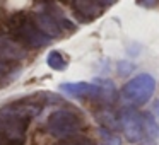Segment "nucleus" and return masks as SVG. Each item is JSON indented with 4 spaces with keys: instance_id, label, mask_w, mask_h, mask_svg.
Returning <instances> with one entry per match:
<instances>
[{
    "instance_id": "12",
    "label": "nucleus",
    "mask_w": 159,
    "mask_h": 145,
    "mask_svg": "<svg viewBox=\"0 0 159 145\" xmlns=\"http://www.w3.org/2000/svg\"><path fill=\"white\" fill-rule=\"evenodd\" d=\"M99 135L103 137L104 145H121V142H120V138H118V135H115L113 131L106 130V128H99Z\"/></svg>"
},
{
    "instance_id": "8",
    "label": "nucleus",
    "mask_w": 159,
    "mask_h": 145,
    "mask_svg": "<svg viewBox=\"0 0 159 145\" xmlns=\"http://www.w3.org/2000/svg\"><path fill=\"white\" fill-rule=\"evenodd\" d=\"M24 56H26V51L21 43H17L12 36H7V34L0 36V58L12 65L16 62H22Z\"/></svg>"
},
{
    "instance_id": "13",
    "label": "nucleus",
    "mask_w": 159,
    "mask_h": 145,
    "mask_svg": "<svg viewBox=\"0 0 159 145\" xmlns=\"http://www.w3.org/2000/svg\"><path fill=\"white\" fill-rule=\"evenodd\" d=\"M9 73H11V63H7L5 60L0 58V82L7 79Z\"/></svg>"
},
{
    "instance_id": "10",
    "label": "nucleus",
    "mask_w": 159,
    "mask_h": 145,
    "mask_svg": "<svg viewBox=\"0 0 159 145\" xmlns=\"http://www.w3.org/2000/svg\"><path fill=\"white\" fill-rule=\"evenodd\" d=\"M46 63L52 67L53 70H65L67 68V60L62 53L58 51H50L46 56Z\"/></svg>"
},
{
    "instance_id": "2",
    "label": "nucleus",
    "mask_w": 159,
    "mask_h": 145,
    "mask_svg": "<svg viewBox=\"0 0 159 145\" xmlns=\"http://www.w3.org/2000/svg\"><path fill=\"white\" fill-rule=\"evenodd\" d=\"M9 31H11L12 38H14L16 41L24 45V46H29V48L45 46V45H48L50 39H52L38 28L34 17L24 14V12L14 14L9 19Z\"/></svg>"
},
{
    "instance_id": "3",
    "label": "nucleus",
    "mask_w": 159,
    "mask_h": 145,
    "mask_svg": "<svg viewBox=\"0 0 159 145\" xmlns=\"http://www.w3.org/2000/svg\"><path fill=\"white\" fill-rule=\"evenodd\" d=\"M46 130L52 137L62 142L75 140L77 137H80L79 133L82 130V120L79 114L70 109H58L50 114L46 121Z\"/></svg>"
},
{
    "instance_id": "4",
    "label": "nucleus",
    "mask_w": 159,
    "mask_h": 145,
    "mask_svg": "<svg viewBox=\"0 0 159 145\" xmlns=\"http://www.w3.org/2000/svg\"><path fill=\"white\" fill-rule=\"evenodd\" d=\"M156 90V80L147 73L137 75L134 79H130L121 89V99L127 104H145L152 97Z\"/></svg>"
},
{
    "instance_id": "11",
    "label": "nucleus",
    "mask_w": 159,
    "mask_h": 145,
    "mask_svg": "<svg viewBox=\"0 0 159 145\" xmlns=\"http://www.w3.org/2000/svg\"><path fill=\"white\" fill-rule=\"evenodd\" d=\"M142 118H144V131H145V135L151 137V138H157L159 137V125H157V121H156L151 114H142Z\"/></svg>"
},
{
    "instance_id": "9",
    "label": "nucleus",
    "mask_w": 159,
    "mask_h": 145,
    "mask_svg": "<svg viewBox=\"0 0 159 145\" xmlns=\"http://www.w3.org/2000/svg\"><path fill=\"white\" fill-rule=\"evenodd\" d=\"M96 120L101 123V128H106L110 131H115V130H118V126H121L120 118L115 114L113 109H110L106 106H103L99 111H96Z\"/></svg>"
},
{
    "instance_id": "5",
    "label": "nucleus",
    "mask_w": 159,
    "mask_h": 145,
    "mask_svg": "<svg viewBox=\"0 0 159 145\" xmlns=\"http://www.w3.org/2000/svg\"><path fill=\"white\" fill-rule=\"evenodd\" d=\"M38 24V28L45 33L48 38H55V36L62 34L65 31H72L74 24L58 11L57 7L50 5L46 11H39L36 15H33Z\"/></svg>"
},
{
    "instance_id": "1",
    "label": "nucleus",
    "mask_w": 159,
    "mask_h": 145,
    "mask_svg": "<svg viewBox=\"0 0 159 145\" xmlns=\"http://www.w3.org/2000/svg\"><path fill=\"white\" fill-rule=\"evenodd\" d=\"M45 99L48 96L39 94L38 97H26L0 109V145H24L28 125L43 109Z\"/></svg>"
},
{
    "instance_id": "7",
    "label": "nucleus",
    "mask_w": 159,
    "mask_h": 145,
    "mask_svg": "<svg viewBox=\"0 0 159 145\" xmlns=\"http://www.w3.org/2000/svg\"><path fill=\"white\" fill-rule=\"evenodd\" d=\"M113 5V2H89V0H77L74 2L72 7H74V12H75V17L79 19L80 22H91L94 21L96 17H99L106 7Z\"/></svg>"
},
{
    "instance_id": "6",
    "label": "nucleus",
    "mask_w": 159,
    "mask_h": 145,
    "mask_svg": "<svg viewBox=\"0 0 159 145\" xmlns=\"http://www.w3.org/2000/svg\"><path fill=\"white\" fill-rule=\"evenodd\" d=\"M120 125L128 142H139L144 138V118L139 111L132 108H123L120 111Z\"/></svg>"
}]
</instances>
